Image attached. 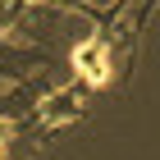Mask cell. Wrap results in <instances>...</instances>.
Returning <instances> with one entry per match:
<instances>
[{
    "mask_svg": "<svg viewBox=\"0 0 160 160\" xmlns=\"http://www.w3.org/2000/svg\"><path fill=\"white\" fill-rule=\"evenodd\" d=\"M137 32L128 23H114V18H96V32L87 41H78L73 55H69V69L73 78L101 87H123L128 73H133V60H137Z\"/></svg>",
    "mask_w": 160,
    "mask_h": 160,
    "instance_id": "1",
    "label": "cell"
},
{
    "mask_svg": "<svg viewBox=\"0 0 160 160\" xmlns=\"http://www.w3.org/2000/svg\"><path fill=\"white\" fill-rule=\"evenodd\" d=\"M92 92L96 87L82 82V78H69L64 87H50L46 96H41L37 114H32V137L37 142H50L55 133H64V128H73L78 119H87V105H92Z\"/></svg>",
    "mask_w": 160,
    "mask_h": 160,
    "instance_id": "2",
    "label": "cell"
},
{
    "mask_svg": "<svg viewBox=\"0 0 160 160\" xmlns=\"http://www.w3.org/2000/svg\"><path fill=\"white\" fill-rule=\"evenodd\" d=\"M37 0H0V37H9L14 28L28 18V9H32Z\"/></svg>",
    "mask_w": 160,
    "mask_h": 160,
    "instance_id": "3",
    "label": "cell"
},
{
    "mask_svg": "<svg viewBox=\"0 0 160 160\" xmlns=\"http://www.w3.org/2000/svg\"><path fill=\"white\" fill-rule=\"evenodd\" d=\"M28 128L23 123H9V119H0V160H9V151L18 147V137H23Z\"/></svg>",
    "mask_w": 160,
    "mask_h": 160,
    "instance_id": "4",
    "label": "cell"
},
{
    "mask_svg": "<svg viewBox=\"0 0 160 160\" xmlns=\"http://www.w3.org/2000/svg\"><path fill=\"white\" fill-rule=\"evenodd\" d=\"M156 9H160V0H142V5H137V14L128 18V28H133L137 37L147 32V23H151V14H156Z\"/></svg>",
    "mask_w": 160,
    "mask_h": 160,
    "instance_id": "5",
    "label": "cell"
}]
</instances>
